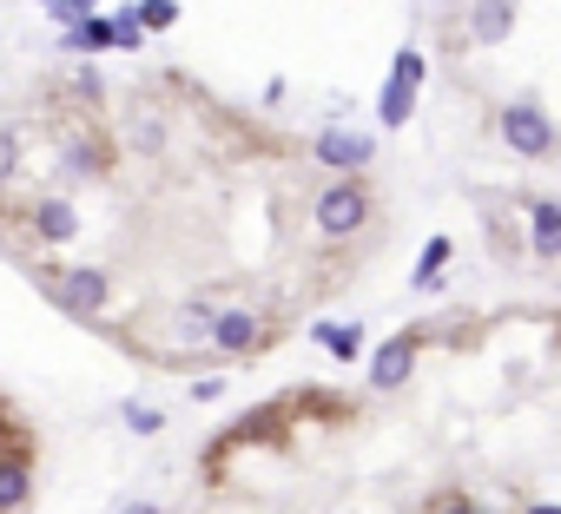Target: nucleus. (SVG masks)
I'll list each match as a JSON object with an SVG mask.
<instances>
[{"label": "nucleus", "instance_id": "1", "mask_svg": "<svg viewBox=\"0 0 561 514\" xmlns=\"http://www.w3.org/2000/svg\"><path fill=\"white\" fill-rule=\"evenodd\" d=\"M370 218H377V198H370L364 179H331L324 192L310 198V224H317V237H324V244H350V237H364Z\"/></svg>", "mask_w": 561, "mask_h": 514}, {"label": "nucleus", "instance_id": "2", "mask_svg": "<svg viewBox=\"0 0 561 514\" xmlns=\"http://www.w3.org/2000/svg\"><path fill=\"white\" fill-rule=\"evenodd\" d=\"M423 79H430V60H423V47H417V40H404V47H396V60H390V79H383V93H377V126H383V132L410 126V113H417V93H423Z\"/></svg>", "mask_w": 561, "mask_h": 514}, {"label": "nucleus", "instance_id": "3", "mask_svg": "<svg viewBox=\"0 0 561 514\" xmlns=\"http://www.w3.org/2000/svg\"><path fill=\"white\" fill-rule=\"evenodd\" d=\"M496 132H502V145L515 158H548L554 152V119H548L541 100H509L502 119H496Z\"/></svg>", "mask_w": 561, "mask_h": 514}, {"label": "nucleus", "instance_id": "4", "mask_svg": "<svg viewBox=\"0 0 561 514\" xmlns=\"http://www.w3.org/2000/svg\"><path fill=\"white\" fill-rule=\"evenodd\" d=\"M47 297L66 310V317H100L113 304V278L93 271V265H79V271H53L47 278Z\"/></svg>", "mask_w": 561, "mask_h": 514}, {"label": "nucleus", "instance_id": "5", "mask_svg": "<svg viewBox=\"0 0 561 514\" xmlns=\"http://www.w3.org/2000/svg\"><path fill=\"white\" fill-rule=\"evenodd\" d=\"M271 336H278V330H271V317H258V310H218L212 350H205V357H258Z\"/></svg>", "mask_w": 561, "mask_h": 514}, {"label": "nucleus", "instance_id": "6", "mask_svg": "<svg viewBox=\"0 0 561 514\" xmlns=\"http://www.w3.org/2000/svg\"><path fill=\"white\" fill-rule=\"evenodd\" d=\"M212 323H218V297H212V291H199L192 304H179V310L166 317V350H173V357L212 350Z\"/></svg>", "mask_w": 561, "mask_h": 514}, {"label": "nucleus", "instance_id": "7", "mask_svg": "<svg viewBox=\"0 0 561 514\" xmlns=\"http://www.w3.org/2000/svg\"><path fill=\"white\" fill-rule=\"evenodd\" d=\"M417 357H423V330H396V336H383L377 350H370V383H377V389H404L410 370H417Z\"/></svg>", "mask_w": 561, "mask_h": 514}, {"label": "nucleus", "instance_id": "8", "mask_svg": "<svg viewBox=\"0 0 561 514\" xmlns=\"http://www.w3.org/2000/svg\"><path fill=\"white\" fill-rule=\"evenodd\" d=\"M370 158H377V139L370 132H350V126H324V132H317V165H324V171L357 179Z\"/></svg>", "mask_w": 561, "mask_h": 514}, {"label": "nucleus", "instance_id": "9", "mask_svg": "<svg viewBox=\"0 0 561 514\" xmlns=\"http://www.w3.org/2000/svg\"><path fill=\"white\" fill-rule=\"evenodd\" d=\"M515 34V0H469V40L475 47H502Z\"/></svg>", "mask_w": 561, "mask_h": 514}, {"label": "nucleus", "instance_id": "10", "mask_svg": "<svg viewBox=\"0 0 561 514\" xmlns=\"http://www.w3.org/2000/svg\"><path fill=\"white\" fill-rule=\"evenodd\" d=\"M528 250L561 257V198H528Z\"/></svg>", "mask_w": 561, "mask_h": 514}, {"label": "nucleus", "instance_id": "11", "mask_svg": "<svg viewBox=\"0 0 561 514\" xmlns=\"http://www.w3.org/2000/svg\"><path fill=\"white\" fill-rule=\"evenodd\" d=\"M449 257H456V244H449V237H430V244L417 250V271H410V291H443V271H449Z\"/></svg>", "mask_w": 561, "mask_h": 514}, {"label": "nucleus", "instance_id": "12", "mask_svg": "<svg viewBox=\"0 0 561 514\" xmlns=\"http://www.w3.org/2000/svg\"><path fill=\"white\" fill-rule=\"evenodd\" d=\"M310 336H317V343H324V350H331L337 363H357V357L370 350V343H364V323H317Z\"/></svg>", "mask_w": 561, "mask_h": 514}, {"label": "nucleus", "instance_id": "13", "mask_svg": "<svg viewBox=\"0 0 561 514\" xmlns=\"http://www.w3.org/2000/svg\"><path fill=\"white\" fill-rule=\"evenodd\" d=\"M79 231V218H73V205L66 198H47V205H34V237H47V244H66Z\"/></svg>", "mask_w": 561, "mask_h": 514}, {"label": "nucleus", "instance_id": "14", "mask_svg": "<svg viewBox=\"0 0 561 514\" xmlns=\"http://www.w3.org/2000/svg\"><path fill=\"white\" fill-rule=\"evenodd\" d=\"M60 47H66V53H113L106 14H93V21H79V27H66V34H60Z\"/></svg>", "mask_w": 561, "mask_h": 514}, {"label": "nucleus", "instance_id": "15", "mask_svg": "<svg viewBox=\"0 0 561 514\" xmlns=\"http://www.w3.org/2000/svg\"><path fill=\"white\" fill-rule=\"evenodd\" d=\"M139 21V34H173L179 27V0H139V8H126Z\"/></svg>", "mask_w": 561, "mask_h": 514}, {"label": "nucleus", "instance_id": "16", "mask_svg": "<svg viewBox=\"0 0 561 514\" xmlns=\"http://www.w3.org/2000/svg\"><path fill=\"white\" fill-rule=\"evenodd\" d=\"M27 462H0V514H14V507H27Z\"/></svg>", "mask_w": 561, "mask_h": 514}, {"label": "nucleus", "instance_id": "17", "mask_svg": "<svg viewBox=\"0 0 561 514\" xmlns=\"http://www.w3.org/2000/svg\"><path fill=\"white\" fill-rule=\"evenodd\" d=\"M106 34H113V53H132V47L145 40V34H139V21H132L126 8H119V14H106Z\"/></svg>", "mask_w": 561, "mask_h": 514}, {"label": "nucleus", "instance_id": "18", "mask_svg": "<svg viewBox=\"0 0 561 514\" xmlns=\"http://www.w3.org/2000/svg\"><path fill=\"white\" fill-rule=\"evenodd\" d=\"M14 179H21V139L0 126V185H14Z\"/></svg>", "mask_w": 561, "mask_h": 514}, {"label": "nucleus", "instance_id": "19", "mask_svg": "<svg viewBox=\"0 0 561 514\" xmlns=\"http://www.w3.org/2000/svg\"><path fill=\"white\" fill-rule=\"evenodd\" d=\"M53 8V21L60 27H79V21H93V0H47Z\"/></svg>", "mask_w": 561, "mask_h": 514}, {"label": "nucleus", "instance_id": "20", "mask_svg": "<svg viewBox=\"0 0 561 514\" xmlns=\"http://www.w3.org/2000/svg\"><path fill=\"white\" fill-rule=\"evenodd\" d=\"M126 422L139 428V436H152V428H166V415H158V409H145V402H126Z\"/></svg>", "mask_w": 561, "mask_h": 514}, {"label": "nucleus", "instance_id": "21", "mask_svg": "<svg viewBox=\"0 0 561 514\" xmlns=\"http://www.w3.org/2000/svg\"><path fill=\"white\" fill-rule=\"evenodd\" d=\"M436 514H483V507H475L469 494H443V501H436Z\"/></svg>", "mask_w": 561, "mask_h": 514}, {"label": "nucleus", "instance_id": "22", "mask_svg": "<svg viewBox=\"0 0 561 514\" xmlns=\"http://www.w3.org/2000/svg\"><path fill=\"white\" fill-rule=\"evenodd\" d=\"M225 396V383L218 376H205V383H192V402H218Z\"/></svg>", "mask_w": 561, "mask_h": 514}, {"label": "nucleus", "instance_id": "23", "mask_svg": "<svg viewBox=\"0 0 561 514\" xmlns=\"http://www.w3.org/2000/svg\"><path fill=\"white\" fill-rule=\"evenodd\" d=\"M119 514H166V507H152V501H126Z\"/></svg>", "mask_w": 561, "mask_h": 514}, {"label": "nucleus", "instance_id": "24", "mask_svg": "<svg viewBox=\"0 0 561 514\" xmlns=\"http://www.w3.org/2000/svg\"><path fill=\"white\" fill-rule=\"evenodd\" d=\"M528 514H561V501H535V507H528Z\"/></svg>", "mask_w": 561, "mask_h": 514}]
</instances>
